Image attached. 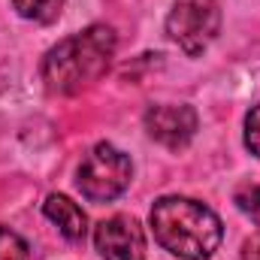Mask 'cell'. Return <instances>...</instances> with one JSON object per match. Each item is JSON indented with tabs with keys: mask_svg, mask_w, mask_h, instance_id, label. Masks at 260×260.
I'll return each mask as SVG.
<instances>
[{
	"mask_svg": "<svg viewBox=\"0 0 260 260\" xmlns=\"http://www.w3.org/2000/svg\"><path fill=\"white\" fill-rule=\"evenodd\" d=\"M145 130L154 142L179 151L185 148L197 133V112L191 106H176V103H164V106H151L145 112Z\"/></svg>",
	"mask_w": 260,
	"mask_h": 260,
	"instance_id": "obj_6",
	"label": "cell"
},
{
	"mask_svg": "<svg viewBox=\"0 0 260 260\" xmlns=\"http://www.w3.org/2000/svg\"><path fill=\"white\" fill-rule=\"evenodd\" d=\"M151 230L164 251L182 260H209L221 239V218L191 197H160L151 206Z\"/></svg>",
	"mask_w": 260,
	"mask_h": 260,
	"instance_id": "obj_2",
	"label": "cell"
},
{
	"mask_svg": "<svg viewBox=\"0 0 260 260\" xmlns=\"http://www.w3.org/2000/svg\"><path fill=\"white\" fill-rule=\"evenodd\" d=\"M245 148L260 157V103L245 115Z\"/></svg>",
	"mask_w": 260,
	"mask_h": 260,
	"instance_id": "obj_11",
	"label": "cell"
},
{
	"mask_svg": "<svg viewBox=\"0 0 260 260\" xmlns=\"http://www.w3.org/2000/svg\"><path fill=\"white\" fill-rule=\"evenodd\" d=\"M221 30L218 0H176L167 15V34L179 43L185 55H203Z\"/></svg>",
	"mask_w": 260,
	"mask_h": 260,
	"instance_id": "obj_4",
	"label": "cell"
},
{
	"mask_svg": "<svg viewBox=\"0 0 260 260\" xmlns=\"http://www.w3.org/2000/svg\"><path fill=\"white\" fill-rule=\"evenodd\" d=\"M130 179H133V164L112 142H97L85 154V160L79 164V173H76L79 191L91 203H109V200L121 197L127 191Z\"/></svg>",
	"mask_w": 260,
	"mask_h": 260,
	"instance_id": "obj_3",
	"label": "cell"
},
{
	"mask_svg": "<svg viewBox=\"0 0 260 260\" xmlns=\"http://www.w3.org/2000/svg\"><path fill=\"white\" fill-rule=\"evenodd\" d=\"M239 260H260V236L257 239H248V242L242 245V257Z\"/></svg>",
	"mask_w": 260,
	"mask_h": 260,
	"instance_id": "obj_12",
	"label": "cell"
},
{
	"mask_svg": "<svg viewBox=\"0 0 260 260\" xmlns=\"http://www.w3.org/2000/svg\"><path fill=\"white\" fill-rule=\"evenodd\" d=\"M236 206L254 221L260 227V182L257 185H245V188H239L236 191Z\"/></svg>",
	"mask_w": 260,
	"mask_h": 260,
	"instance_id": "obj_10",
	"label": "cell"
},
{
	"mask_svg": "<svg viewBox=\"0 0 260 260\" xmlns=\"http://www.w3.org/2000/svg\"><path fill=\"white\" fill-rule=\"evenodd\" d=\"M9 3L21 18L37 21V24H52L64 6V0H9Z\"/></svg>",
	"mask_w": 260,
	"mask_h": 260,
	"instance_id": "obj_8",
	"label": "cell"
},
{
	"mask_svg": "<svg viewBox=\"0 0 260 260\" xmlns=\"http://www.w3.org/2000/svg\"><path fill=\"white\" fill-rule=\"evenodd\" d=\"M115 30L109 24H91L52 46L43 58V82L52 94H79L106 76L115 55Z\"/></svg>",
	"mask_w": 260,
	"mask_h": 260,
	"instance_id": "obj_1",
	"label": "cell"
},
{
	"mask_svg": "<svg viewBox=\"0 0 260 260\" xmlns=\"http://www.w3.org/2000/svg\"><path fill=\"white\" fill-rule=\"evenodd\" d=\"M43 212H46V218H49L52 224H58V230L64 233V239H70V242H82V239H85V233H88V218H85L82 206L73 203L70 197L49 194Z\"/></svg>",
	"mask_w": 260,
	"mask_h": 260,
	"instance_id": "obj_7",
	"label": "cell"
},
{
	"mask_svg": "<svg viewBox=\"0 0 260 260\" xmlns=\"http://www.w3.org/2000/svg\"><path fill=\"white\" fill-rule=\"evenodd\" d=\"M0 260H30L27 242L9 227H0Z\"/></svg>",
	"mask_w": 260,
	"mask_h": 260,
	"instance_id": "obj_9",
	"label": "cell"
},
{
	"mask_svg": "<svg viewBox=\"0 0 260 260\" xmlns=\"http://www.w3.org/2000/svg\"><path fill=\"white\" fill-rule=\"evenodd\" d=\"M94 245L103 260H142L145 257V233L136 218L112 215L97 224Z\"/></svg>",
	"mask_w": 260,
	"mask_h": 260,
	"instance_id": "obj_5",
	"label": "cell"
}]
</instances>
